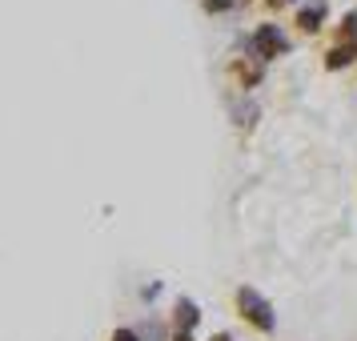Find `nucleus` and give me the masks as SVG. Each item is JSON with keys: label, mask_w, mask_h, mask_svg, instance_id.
<instances>
[{"label": "nucleus", "mask_w": 357, "mask_h": 341, "mask_svg": "<svg viewBox=\"0 0 357 341\" xmlns=\"http://www.w3.org/2000/svg\"><path fill=\"white\" fill-rule=\"evenodd\" d=\"M237 305H241V317H245V321H253L257 329H265V333L277 325V321H273V309H269V301H265L261 293L241 289V293H237Z\"/></svg>", "instance_id": "1"}, {"label": "nucleus", "mask_w": 357, "mask_h": 341, "mask_svg": "<svg viewBox=\"0 0 357 341\" xmlns=\"http://www.w3.org/2000/svg\"><path fill=\"white\" fill-rule=\"evenodd\" d=\"M321 4H317V8H305V13H301V17H297V24H301V29H305V33H313V29H317V24H321Z\"/></svg>", "instance_id": "4"}, {"label": "nucleus", "mask_w": 357, "mask_h": 341, "mask_svg": "<svg viewBox=\"0 0 357 341\" xmlns=\"http://www.w3.org/2000/svg\"><path fill=\"white\" fill-rule=\"evenodd\" d=\"M177 325H181V333L197 325V305H193V301H181V305H177Z\"/></svg>", "instance_id": "3"}, {"label": "nucleus", "mask_w": 357, "mask_h": 341, "mask_svg": "<svg viewBox=\"0 0 357 341\" xmlns=\"http://www.w3.org/2000/svg\"><path fill=\"white\" fill-rule=\"evenodd\" d=\"M229 0H205V8H209V13H217V8H225Z\"/></svg>", "instance_id": "6"}, {"label": "nucleus", "mask_w": 357, "mask_h": 341, "mask_svg": "<svg viewBox=\"0 0 357 341\" xmlns=\"http://www.w3.org/2000/svg\"><path fill=\"white\" fill-rule=\"evenodd\" d=\"M253 45L261 49V56H277V52L285 49V36L277 33L273 24H261L257 33H253Z\"/></svg>", "instance_id": "2"}, {"label": "nucleus", "mask_w": 357, "mask_h": 341, "mask_svg": "<svg viewBox=\"0 0 357 341\" xmlns=\"http://www.w3.org/2000/svg\"><path fill=\"white\" fill-rule=\"evenodd\" d=\"M113 341H137V333H132V329H121V333H116Z\"/></svg>", "instance_id": "5"}, {"label": "nucleus", "mask_w": 357, "mask_h": 341, "mask_svg": "<svg viewBox=\"0 0 357 341\" xmlns=\"http://www.w3.org/2000/svg\"><path fill=\"white\" fill-rule=\"evenodd\" d=\"M217 341H229V338H217Z\"/></svg>", "instance_id": "7"}]
</instances>
